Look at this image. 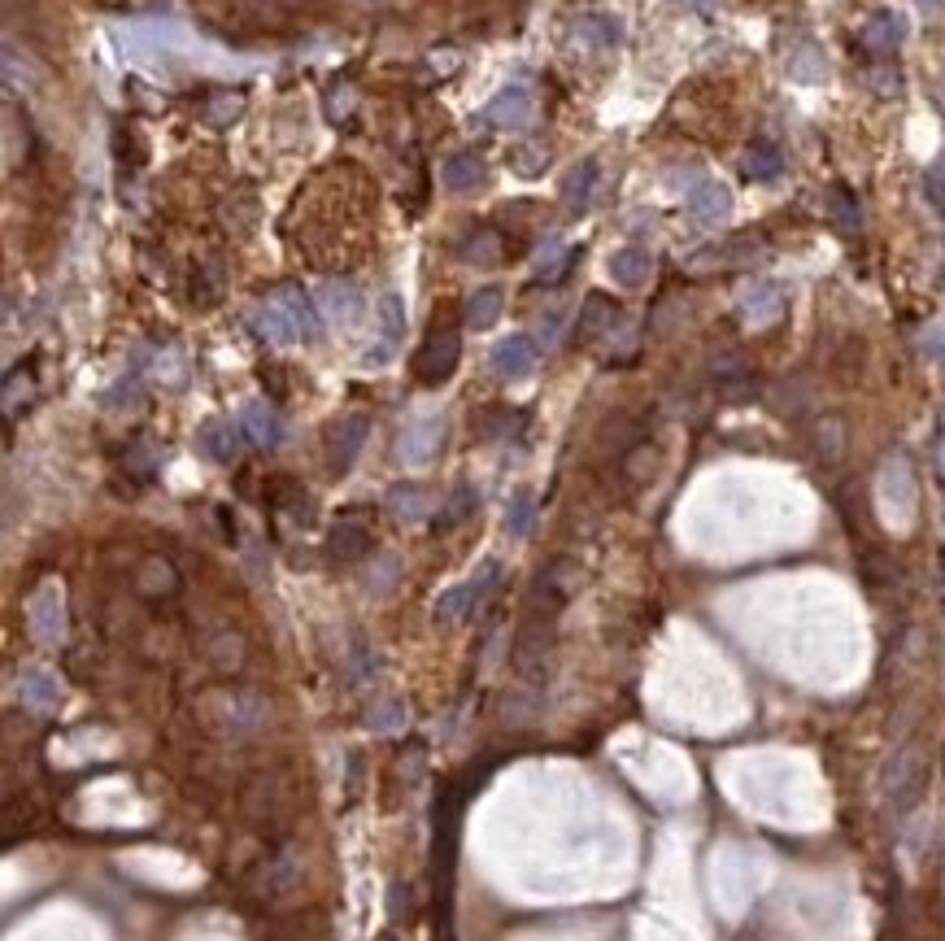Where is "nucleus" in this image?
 I'll return each mask as SVG.
<instances>
[{"label":"nucleus","instance_id":"f257e3e1","mask_svg":"<svg viewBox=\"0 0 945 941\" xmlns=\"http://www.w3.org/2000/svg\"><path fill=\"white\" fill-rule=\"evenodd\" d=\"M253 332H257L261 341H274V345L319 341L323 314H319V305H314L309 292H301V288H279V292H270V296L253 309Z\"/></svg>","mask_w":945,"mask_h":941},{"label":"nucleus","instance_id":"f03ea898","mask_svg":"<svg viewBox=\"0 0 945 941\" xmlns=\"http://www.w3.org/2000/svg\"><path fill=\"white\" fill-rule=\"evenodd\" d=\"M497 580H501V567H497V562H484L471 580H462V584H454L449 593H440V601H436V623H467V619L488 601V593L497 588Z\"/></svg>","mask_w":945,"mask_h":941},{"label":"nucleus","instance_id":"7ed1b4c3","mask_svg":"<svg viewBox=\"0 0 945 941\" xmlns=\"http://www.w3.org/2000/svg\"><path fill=\"white\" fill-rule=\"evenodd\" d=\"M401 341H406V301L397 292H384L380 305H375V341H371L362 363L367 367H388L397 358Z\"/></svg>","mask_w":945,"mask_h":941},{"label":"nucleus","instance_id":"20e7f679","mask_svg":"<svg viewBox=\"0 0 945 941\" xmlns=\"http://www.w3.org/2000/svg\"><path fill=\"white\" fill-rule=\"evenodd\" d=\"M458 358H462V336H458L454 328H440V332H432V336L423 341V349L414 354V380L427 384V389H436V384H445V380L458 371Z\"/></svg>","mask_w":945,"mask_h":941},{"label":"nucleus","instance_id":"39448f33","mask_svg":"<svg viewBox=\"0 0 945 941\" xmlns=\"http://www.w3.org/2000/svg\"><path fill=\"white\" fill-rule=\"evenodd\" d=\"M367 441H371V419H367V415H345V419H336L332 432H328V467H332L336 475H349L354 462L362 458Z\"/></svg>","mask_w":945,"mask_h":941},{"label":"nucleus","instance_id":"423d86ee","mask_svg":"<svg viewBox=\"0 0 945 941\" xmlns=\"http://www.w3.org/2000/svg\"><path fill=\"white\" fill-rule=\"evenodd\" d=\"M906 36H910V23H906L902 10H871L867 23L858 27V44H863L871 58L897 53V49L906 44Z\"/></svg>","mask_w":945,"mask_h":941},{"label":"nucleus","instance_id":"0eeeda50","mask_svg":"<svg viewBox=\"0 0 945 941\" xmlns=\"http://www.w3.org/2000/svg\"><path fill=\"white\" fill-rule=\"evenodd\" d=\"M532 118H536V97H532V88H523V84L501 88V92L488 101V110H484V123L497 127V131H523V127H532Z\"/></svg>","mask_w":945,"mask_h":941},{"label":"nucleus","instance_id":"6e6552de","mask_svg":"<svg viewBox=\"0 0 945 941\" xmlns=\"http://www.w3.org/2000/svg\"><path fill=\"white\" fill-rule=\"evenodd\" d=\"M728 214H732V192H728V183L702 179V183L689 192V218H693V227L715 231V227L728 222Z\"/></svg>","mask_w":945,"mask_h":941},{"label":"nucleus","instance_id":"1a4fd4ad","mask_svg":"<svg viewBox=\"0 0 945 941\" xmlns=\"http://www.w3.org/2000/svg\"><path fill=\"white\" fill-rule=\"evenodd\" d=\"M440 441H445V419H440V415H427V419H419V423H410V428L401 432L397 454H401V462L423 467V462H432V458L440 454Z\"/></svg>","mask_w":945,"mask_h":941},{"label":"nucleus","instance_id":"9d476101","mask_svg":"<svg viewBox=\"0 0 945 941\" xmlns=\"http://www.w3.org/2000/svg\"><path fill=\"white\" fill-rule=\"evenodd\" d=\"M618 40H623V23H618L614 14H588V18H579L575 31H571V44H575L579 53H592V58L614 53Z\"/></svg>","mask_w":945,"mask_h":941},{"label":"nucleus","instance_id":"9b49d317","mask_svg":"<svg viewBox=\"0 0 945 941\" xmlns=\"http://www.w3.org/2000/svg\"><path fill=\"white\" fill-rule=\"evenodd\" d=\"M488 367H493L497 380H523V376H532V367H536V341H532V336H506V341H497L493 354H488Z\"/></svg>","mask_w":945,"mask_h":941},{"label":"nucleus","instance_id":"f8f14e48","mask_svg":"<svg viewBox=\"0 0 945 941\" xmlns=\"http://www.w3.org/2000/svg\"><path fill=\"white\" fill-rule=\"evenodd\" d=\"M614 323H618V301L605 292H588L579 305V319H575V341L579 345L601 341L605 332H614Z\"/></svg>","mask_w":945,"mask_h":941},{"label":"nucleus","instance_id":"ddd939ff","mask_svg":"<svg viewBox=\"0 0 945 941\" xmlns=\"http://www.w3.org/2000/svg\"><path fill=\"white\" fill-rule=\"evenodd\" d=\"M737 305H741V319H750V323H771V319H780V309H784V288L771 283V279H754V283L741 288Z\"/></svg>","mask_w":945,"mask_h":941},{"label":"nucleus","instance_id":"4468645a","mask_svg":"<svg viewBox=\"0 0 945 941\" xmlns=\"http://www.w3.org/2000/svg\"><path fill=\"white\" fill-rule=\"evenodd\" d=\"M27 619H31V633L40 637V641H62L66 637V606H62V593L58 588H44V593H36L31 597V606H27Z\"/></svg>","mask_w":945,"mask_h":941},{"label":"nucleus","instance_id":"2eb2a0df","mask_svg":"<svg viewBox=\"0 0 945 941\" xmlns=\"http://www.w3.org/2000/svg\"><path fill=\"white\" fill-rule=\"evenodd\" d=\"M597 188H601V162H597V157H584V162L562 179V205H566V214H588L592 201H597Z\"/></svg>","mask_w":945,"mask_h":941},{"label":"nucleus","instance_id":"dca6fc26","mask_svg":"<svg viewBox=\"0 0 945 941\" xmlns=\"http://www.w3.org/2000/svg\"><path fill=\"white\" fill-rule=\"evenodd\" d=\"M240 428H244L248 445H257V449H274L283 441V419H279V410L270 402H244L240 406Z\"/></svg>","mask_w":945,"mask_h":941},{"label":"nucleus","instance_id":"f3484780","mask_svg":"<svg viewBox=\"0 0 945 941\" xmlns=\"http://www.w3.org/2000/svg\"><path fill=\"white\" fill-rule=\"evenodd\" d=\"M319 314H323L332 328H349V323H358V314H362V292H358L354 283H345V279L323 283V292H319Z\"/></svg>","mask_w":945,"mask_h":941},{"label":"nucleus","instance_id":"a211bd4d","mask_svg":"<svg viewBox=\"0 0 945 941\" xmlns=\"http://www.w3.org/2000/svg\"><path fill=\"white\" fill-rule=\"evenodd\" d=\"M244 428H240V419L231 423V419H214V423H205L201 428V449H205V458H214V462H222V467H231L240 454H244Z\"/></svg>","mask_w":945,"mask_h":941},{"label":"nucleus","instance_id":"6ab92c4d","mask_svg":"<svg viewBox=\"0 0 945 941\" xmlns=\"http://www.w3.org/2000/svg\"><path fill=\"white\" fill-rule=\"evenodd\" d=\"M18 698L31 707V711H58L62 707V685L53 672L44 667H23L18 676Z\"/></svg>","mask_w":945,"mask_h":941},{"label":"nucleus","instance_id":"aec40b11","mask_svg":"<svg viewBox=\"0 0 945 941\" xmlns=\"http://www.w3.org/2000/svg\"><path fill=\"white\" fill-rule=\"evenodd\" d=\"M610 275H614V283H623V288H646L650 275H654V257H650L646 249H637V244H627V249H618V253L610 257Z\"/></svg>","mask_w":945,"mask_h":941},{"label":"nucleus","instance_id":"412c9836","mask_svg":"<svg viewBox=\"0 0 945 941\" xmlns=\"http://www.w3.org/2000/svg\"><path fill=\"white\" fill-rule=\"evenodd\" d=\"M784 71H789V79H797V84H823V79H828V58H823V49H819L815 40H797V44L789 49Z\"/></svg>","mask_w":945,"mask_h":941},{"label":"nucleus","instance_id":"4be33fe9","mask_svg":"<svg viewBox=\"0 0 945 941\" xmlns=\"http://www.w3.org/2000/svg\"><path fill=\"white\" fill-rule=\"evenodd\" d=\"M367 549H371V532H367L358 519H341V523L328 532V554H332L336 562H358Z\"/></svg>","mask_w":945,"mask_h":941},{"label":"nucleus","instance_id":"5701e85b","mask_svg":"<svg viewBox=\"0 0 945 941\" xmlns=\"http://www.w3.org/2000/svg\"><path fill=\"white\" fill-rule=\"evenodd\" d=\"M741 170H745V179H754V183H771V179L784 175V153H780L771 140H754V144L745 149V157H741Z\"/></svg>","mask_w":945,"mask_h":941},{"label":"nucleus","instance_id":"b1692460","mask_svg":"<svg viewBox=\"0 0 945 941\" xmlns=\"http://www.w3.org/2000/svg\"><path fill=\"white\" fill-rule=\"evenodd\" d=\"M440 179H445L449 192H471V188L484 183V157H480L475 149H462V153H454V157L440 166Z\"/></svg>","mask_w":945,"mask_h":941},{"label":"nucleus","instance_id":"393cba45","mask_svg":"<svg viewBox=\"0 0 945 941\" xmlns=\"http://www.w3.org/2000/svg\"><path fill=\"white\" fill-rule=\"evenodd\" d=\"M388 514L393 519H401V523H419V519H427L432 514V493L427 488H419V484H397V488H388Z\"/></svg>","mask_w":945,"mask_h":941},{"label":"nucleus","instance_id":"a878e982","mask_svg":"<svg viewBox=\"0 0 945 941\" xmlns=\"http://www.w3.org/2000/svg\"><path fill=\"white\" fill-rule=\"evenodd\" d=\"M458 257L471 262V266H497L506 257V244L497 231H471L462 244H458Z\"/></svg>","mask_w":945,"mask_h":941},{"label":"nucleus","instance_id":"bb28decb","mask_svg":"<svg viewBox=\"0 0 945 941\" xmlns=\"http://www.w3.org/2000/svg\"><path fill=\"white\" fill-rule=\"evenodd\" d=\"M475 506H480V493H475L471 484H458V488L449 493V501L440 506V514H436V532H449V527L467 523V519L475 514Z\"/></svg>","mask_w":945,"mask_h":941},{"label":"nucleus","instance_id":"cd10ccee","mask_svg":"<svg viewBox=\"0 0 945 941\" xmlns=\"http://www.w3.org/2000/svg\"><path fill=\"white\" fill-rule=\"evenodd\" d=\"M501 305H506V296H501V288H480L471 301H467V323L471 328H493L497 319H501Z\"/></svg>","mask_w":945,"mask_h":941},{"label":"nucleus","instance_id":"c85d7f7f","mask_svg":"<svg viewBox=\"0 0 945 941\" xmlns=\"http://www.w3.org/2000/svg\"><path fill=\"white\" fill-rule=\"evenodd\" d=\"M571 262H575V249H566L562 240H549L545 253H540V262H536V279H540V283H562L566 270H571Z\"/></svg>","mask_w":945,"mask_h":941},{"label":"nucleus","instance_id":"c756f323","mask_svg":"<svg viewBox=\"0 0 945 941\" xmlns=\"http://www.w3.org/2000/svg\"><path fill=\"white\" fill-rule=\"evenodd\" d=\"M823 209H828V218H832L837 227H845V231L858 227V201H854V192H850L845 183H832V188L823 192Z\"/></svg>","mask_w":945,"mask_h":941},{"label":"nucleus","instance_id":"7c9ffc66","mask_svg":"<svg viewBox=\"0 0 945 941\" xmlns=\"http://www.w3.org/2000/svg\"><path fill=\"white\" fill-rule=\"evenodd\" d=\"M532 523H536V497L532 493H514L510 506H506V532L514 541H523L532 532Z\"/></svg>","mask_w":945,"mask_h":941},{"label":"nucleus","instance_id":"2f4dec72","mask_svg":"<svg viewBox=\"0 0 945 941\" xmlns=\"http://www.w3.org/2000/svg\"><path fill=\"white\" fill-rule=\"evenodd\" d=\"M545 162H549V149H545V144H523V149H514V170L527 175V179L540 175Z\"/></svg>","mask_w":945,"mask_h":941},{"label":"nucleus","instance_id":"473e14b6","mask_svg":"<svg viewBox=\"0 0 945 941\" xmlns=\"http://www.w3.org/2000/svg\"><path fill=\"white\" fill-rule=\"evenodd\" d=\"M371 728H375V733H397V728H406V707H401V702H384V707L371 715Z\"/></svg>","mask_w":945,"mask_h":941},{"label":"nucleus","instance_id":"72a5a7b5","mask_svg":"<svg viewBox=\"0 0 945 941\" xmlns=\"http://www.w3.org/2000/svg\"><path fill=\"white\" fill-rule=\"evenodd\" d=\"M354 110H358V97H354L349 88H332V92H328V118H332V123H345Z\"/></svg>","mask_w":945,"mask_h":941},{"label":"nucleus","instance_id":"f704fd0d","mask_svg":"<svg viewBox=\"0 0 945 941\" xmlns=\"http://www.w3.org/2000/svg\"><path fill=\"white\" fill-rule=\"evenodd\" d=\"M923 196H928V205H932L936 214H945V166H932V170L923 175Z\"/></svg>","mask_w":945,"mask_h":941},{"label":"nucleus","instance_id":"c9c22d12","mask_svg":"<svg viewBox=\"0 0 945 941\" xmlns=\"http://www.w3.org/2000/svg\"><path fill=\"white\" fill-rule=\"evenodd\" d=\"M235 114H240V97H235V101L227 97L222 105H214V110H209V118H214V123H227V118H235Z\"/></svg>","mask_w":945,"mask_h":941},{"label":"nucleus","instance_id":"e433bc0d","mask_svg":"<svg viewBox=\"0 0 945 941\" xmlns=\"http://www.w3.org/2000/svg\"><path fill=\"white\" fill-rule=\"evenodd\" d=\"M867 84H871L876 92H884V97H889V92H893L902 79H897V75H867Z\"/></svg>","mask_w":945,"mask_h":941},{"label":"nucleus","instance_id":"4c0bfd02","mask_svg":"<svg viewBox=\"0 0 945 941\" xmlns=\"http://www.w3.org/2000/svg\"><path fill=\"white\" fill-rule=\"evenodd\" d=\"M919 5H923V10H936V5H945V0H919Z\"/></svg>","mask_w":945,"mask_h":941}]
</instances>
